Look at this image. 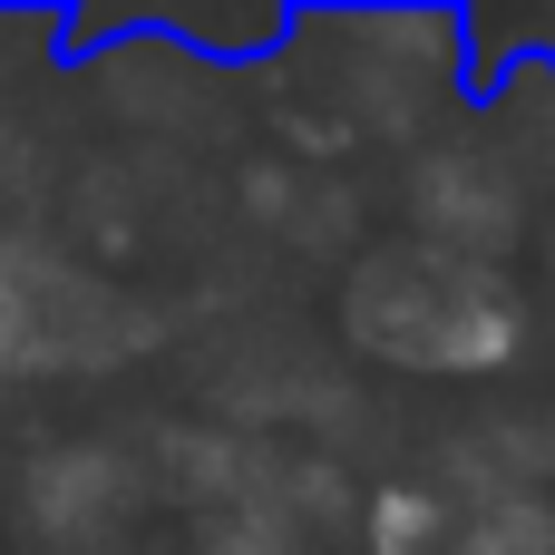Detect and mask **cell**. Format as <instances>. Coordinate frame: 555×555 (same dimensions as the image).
Here are the masks:
<instances>
[{"label":"cell","instance_id":"1","mask_svg":"<svg viewBox=\"0 0 555 555\" xmlns=\"http://www.w3.org/2000/svg\"><path fill=\"white\" fill-rule=\"evenodd\" d=\"M429 537H439V507L410 498V488H390L380 498V555H429Z\"/></svg>","mask_w":555,"mask_h":555}]
</instances>
